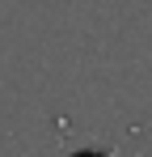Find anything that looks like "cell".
Segmentation results:
<instances>
[{"mask_svg": "<svg viewBox=\"0 0 152 157\" xmlns=\"http://www.w3.org/2000/svg\"><path fill=\"white\" fill-rule=\"evenodd\" d=\"M76 157H106V153H76Z\"/></svg>", "mask_w": 152, "mask_h": 157, "instance_id": "cell-1", "label": "cell"}]
</instances>
